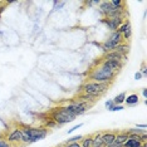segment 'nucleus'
Listing matches in <instances>:
<instances>
[{
	"instance_id": "11",
	"label": "nucleus",
	"mask_w": 147,
	"mask_h": 147,
	"mask_svg": "<svg viewBox=\"0 0 147 147\" xmlns=\"http://www.w3.org/2000/svg\"><path fill=\"white\" fill-rule=\"evenodd\" d=\"M123 147H147V143L140 141V136H128V140L125 142Z\"/></svg>"
},
{
	"instance_id": "32",
	"label": "nucleus",
	"mask_w": 147,
	"mask_h": 147,
	"mask_svg": "<svg viewBox=\"0 0 147 147\" xmlns=\"http://www.w3.org/2000/svg\"><path fill=\"white\" fill-rule=\"evenodd\" d=\"M135 79L136 81H140V79H142V74L140 72H136L135 73Z\"/></svg>"
},
{
	"instance_id": "8",
	"label": "nucleus",
	"mask_w": 147,
	"mask_h": 147,
	"mask_svg": "<svg viewBox=\"0 0 147 147\" xmlns=\"http://www.w3.org/2000/svg\"><path fill=\"white\" fill-rule=\"evenodd\" d=\"M119 9H121V8H119ZM115 10H116V8H113V5L111 4V1H109V0H105V1H101V4L98 5V11H99V14H101L102 16H105V18H108V16L111 15Z\"/></svg>"
},
{
	"instance_id": "12",
	"label": "nucleus",
	"mask_w": 147,
	"mask_h": 147,
	"mask_svg": "<svg viewBox=\"0 0 147 147\" xmlns=\"http://www.w3.org/2000/svg\"><path fill=\"white\" fill-rule=\"evenodd\" d=\"M116 140V132H105L102 133L101 136V141H102V145L105 147H108L111 146Z\"/></svg>"
},
{
	"instance_id": "27",
	"label": "nucleus",
	"mask_w": 147,
	"mask_h": 147,
	"mask_svg": "<svg viewBox=\"0 0 147 147\" xmlns=\"http://www.w3.org/2000/svg\"><path fill=\"white\" fill-rule=\"evenodd\" d=\"M83 125H82V123H78V125H77V126H74V127H72V128L71 129H68V131H67V132H68V135H71V133H73V132H74V131H77V129H79V128H81V127H82Z\"/></svg>"
},
{
	"instance_id": "13",
	"label": "nucleus",
	"mask_w": 147,
	"mask_h": 147,
	"mask_svg": "<svg viewBox=\"0 0 147 147\" xmlns=\"http://www.w3.org/2000/svg\"><path fill=\"white\" fill-rule=\"evenodd\" d=\"M103 59H107V61H118V62H122L125 63L126 62V57L121 55L119 53L117 52H109V53H106L105 57H103Z\"/></svg>"
},
{
	"instance_id": "21",
	"label": "nucleus",
	"mask_w": 147,
	"mask_h": 147,
	"mask_svg": "<svg viewBox=\"0 0 147 147\" xmlns=\"http://www.w3.org/2000/svg\"><path fill=\"white\" fill-rule=\"evenodd\" d=\"M101 136L102 133H96L93 136V147H102V141H101Z\"/></svg>"
},
{
	"instance_id": "19",
	"label": "nucleus",
	"mask_w": 147,
	"mask_h": 147,
	"mask_svg": "<svg viewBox=\"0 0 147 147\" xmlns=\"http://www.w3.org/2000/svg\"><path fill=\"white\" fill-rule=\"evenodd\" d=\"M128 136H141L143 135V133H146V131H143V129H138V128H128V129H126L125 131Z\"/></svg>"
},
{
	"instance_id": "36",
	"label": "nucleus",
	"mask_w": 147,
	"mask_h": 147,
	"mask_svg": "<svg viewBox=\"0 0 147 147\" xmlns=\"http://www.w3.org/2000/svg\"><path fill=\"white\" fill-rule=\"evenodd\" d=\"M57 147H64V145H59V146H57Z\"/></svg>"
},
{
	"instance_id": "30",
	"label": "nucleus",
	"mask_w": 147,
	"mask_h": 147,
	"mask_svg": "<svg viewBox=\"0 0 147 147\" xmlns=\"http://www.w3.org/2000/svg\"><path fill=\"white\" fill-rule=\"evenodd\" d=\"M140 141H141L142 143H147V135L146 133H143V135L140 136Z\"/></svg>"
},
{
	"instance_id": "25",
	"label": "nucleus",
	"mask_w": 147,
	"mask_h": 147,
	"mask_svg": "<svg viewBox=\"0 0 147 147\" xmlns=\"http://www.w3.org/2000/svg\"><path fill=\"white\" fill-rule=\"evenodd\" d=\"M113 106H115V103H113V101H112V99H108V101H106V103H105V107H106V109H108V111H112Z\"/></svg>"
},
{
	"instance_id": "5",
	"label": "nucleus",
	"mask_w": 147,
	"mask_h": 147,
	"mask_svg": "<svg viewBox=\"0 0 147 147\" xmlns=\"http://www.w3.org/2000/svg\"><path fill=\"white\" fill-rule=\"evenodd\" d=\"M122 43H123L122 35L119 34V33H117V32H112L111 35L108 36V39L101 44V48H102V51L105 52V54H106V53L113 52L117 47H118L119 44H122Z\"/></svg>"
},
{
	"instance_id": "9",
	"label": "nucleus",
	"mask_w": 147,
	"mask_h": 147,
	"mask_svg": "<svg viewBox=\"0 0 147 147\" xmlns=\"http://www.w3.org/2000/svg\"><path fill=\"white\" fill-rule=\"evenodd\" d=\"M8 143H10V145H19V143H22V129L19 128V127H16L14 128L13 131L8 135Z\"/></svg>"
},
{
	"instance_id": "26",
	"label": "nucleus",
	"mask_w": 147,
	"mask_h": 147,
	"mask_svg": "<svg viewBox=\"0 0 147 147\" xmlns=\"http://www.w3.org/2000/svg\"><path fill=\"white\" fill-rule=\"evenodd\" d=\"M122 109H125V106L123 105H115L112 108L111 112H117V111H122Z\"/></svg>"
},
{
	"instance_id": "2",
	"label": "nucleus",
	"mask_w": 147,
	"mask_h": 147,
	"mask_svg": "<svg viewBox=\"0 0 147 147\" xmlns=\"http://www.w3.org/2000/svg\"><path fill=\"white\" fill-rule=\"evenodd\" d=\"M116 76H117L116 72H113L103 65H99V67H97V68L92 69V72L88 74V79L91 82L109 84V83L116 78Z\"/></svg>"
},
{
	"instance_id": "37",
	"label": "nucleus",
	"mask_w": 147,
	"mask_h": 147,
	"mask_svg": "<svg viewBox=\"0 0 147 147\" xmlns=\"http://www.w3.org/2000/svg\"><path fill=\"white\" fill-rule=\"evenodd\" d=\"M102 147H105V146H102Z\"/></svg>"
},
{
	"instance_id": "4",
	"label": "nucleus",
	"mask_w": 147,
	"mask_h": 147,
	"mask_svg": "<svg viewBox=\"0 0 147 147\" xmlns=\"http://www.w3.org/2000/svg\"><path fill=\"white\" fill-rule=\"evenodd\" d=\"M109 84H105V83H96V82H86L82 86V93L83 94H89L93 96L96 98H99L101 96H103L107 92Z\"/></svg>"
},
{
	"instance_id": "33",
	"label": "nucleus",
	"mask_w": 147,
	"mask_h": 147,
	"mask_svg": "<svg viewBox=\"0 0 147 147\" xmlns=\"http://www.w3.org/2000/svg\"><path fill=\"white\" fill-rule=\"evenodd\" d=\"M136 128H141V129H143V131H146L147 126H146V125H141V123H138V125H136Z\"/></svg>"
},
{
	"instance_id": "15",
	"label": "nucleus",
	"mask_w": 147,
	"mask_h": 147,
	"mask_svg": "<svg viewBox=\"0 0 147 147\" xmlns=\"http://www.w3.org/2000/svg\"><path fill=\"white\" fill-rule=\"evenodd\" d=\"M127 140H128V135H127L125 131L116 133V140H115L116 143H118V145H125V142Z\"/></svg>"
},
{
	"instance_id": "17",
	"label": "nucleus",
	"mask_w": 147,
	"mask_h": 147,
	"mask_svg": "<svg viewBox=\"0 0 147 147\" xmlns=\"http://www.w3.org/2000/svg\"><path fill=\"white\" fill-rule=\"evenodd\" d=\"M81 147H93V136H87L81 140Z\"/></svg>"
},
{
	"instance_id": "22",
	"label": "nucleus",
	"mask_w": 147,
	"mask_h": 147,
	"mask_svg": "<svg viewBox=\"0 0 147 147\" xmlns=\"http://www.w3.org/2000/svg\"><path fill=\"white\" fill-rule=\"evenodd\" d=\"M131 36H132V26H129L127 30L122 34V39H123V43H126V42H129V39H131Z\"/></svg>"
},
{
	"instance_id": "20",
	"label": "nucleus",
	"mask_w": 147,
	"mask_h": 147,
	"mask_svg": "<svg viewBox=\"0 0 147 147\" xmlns=\"http://www.w3.org/2000/svg\"><path fill=\"white\" fill-rule=\"evenodd\" d=\"M129 26H132V25H131V23H129L128 20H126V22H123V23H122V24H121V25H119V26H118V29H117V30H116V32H117V33H119V34H121V35H122V34H123V33H125V32L127 30V29H128V28H129Z\"/></svg>"
},
{
	"instance_id": "24",
	"label": "nucleus",
	"mask_w": 147,
	"mask_h": 147,
	"mask_svg": "<svg viewBox=\"0 0 147 147\" xmlns=\"http://www.w3.org/2000/svg\"><path fill=\"white\" fill-rule=\"evenodd\" d=\"M83 138V136L82 135H78V136H74V137H72V138H69L68 141H65L63 145H67V143H74V142H81V140Z\"/></svg>"
},
{
	"instance_id": "18",
	"label": "nucleus",
	"mask_w": 147,
	"mask_h": 147,
	"mask_svg": "<svg viewBox=\"0 0 147 147\" xmlns=\"http://www.w3.org/2000/svg\"><path fill=\"white\" fill-rule=\"evenodd\" d=\"M126 97H127L126 92H122V93H119V94H117L115 98L112 99V101H113V103H115V105H123V103H125Z\"/></svg>"
},
{
	"instance_id": "1",
	"label": "nucleus",
	"mask_w": 147,
	"mask_h": 147,
	"mask_svg": "<svg viewBox=\"0 0 147 147\" xmlns=\"http://www.w3.org/2000/svg\"><path fill=\"white\" fill-rule=\"evenodd\" d=\"M20 129H22V143L24 146L42 141V140H44L48 136V129L43 126H39V127L22 126Z\"/></svg>"
},
{
	"instance_id": "28",
	"label": "nucleus",
	"mask_w": 147,
	"mask_h": 147,
	"mask_svg": "<svg viewBox=\"0 0 147 147\" xmlns=\"http://www.w3.org/2000/svg\"><path fill=\"white\" fill-rule=\"evenodd\" d=\"M0 147H13L10 143H8L5 140H0Z\"/></svg>"
},
{
	"instance_id": "14",
	"label": "nucleus",
	"mask_w": 147,
	"mask_h": 147,
	"mask_svg": "<svg viewBox=\"0 0 147 147\" xmlns=\"http://www.w3.org/2000/svg\"><path fill=\"white\" fill-rule=\"evenodd\" d=\"M125 103L127 106H136L140 103V98L135 93L133 94H128V97H126V99H125Z\"/></svg>"
},
{
	"instance_id": "29",
	"label": "nucleus",
	"mask_w": 147,
	"mask_h": 147,
	"mask_svg": "<svg viewBox=\"0 0 147 147\" xmlns=\"http://www.w3.org/2000/svg\"><path fill=\"white\" fill-rule=\"evenodd\" d=\"M64 147H81V143H79V142H74V143H67V145H64Z\"/></svg>"
},
{
	"instance_id": "31",
	"label": "nucleus",
	"mask_w": 147,
	"mask_h": 147,
	"mask_svg": "<svg viewBox=\"0 0 147 147\" xmlns=\"http://www.w3.org/2000/svg\"><path fill=\"white\" fill-rule=\"evenodd\" d=\"M142 74V77H146L147 76V69H146V67L145 64H142V68H141V72H140Z\"/></svg>"
},
{
	"instance_id": "23",
	"label": "nucleus",
	"mask_w": 147,
	"mask_h": 147,
	"mask_svg": "<svg viewBox=\"0 0 147 147\" xmlns=\"http://www.w3.org/2000/svg\"><path fill=\"white\" fill-rule=\"evenodd\" d=\"M57 126H58V125H57V123L53 121L51 117H49V118H47V121L44 122V126H43V127H45L47 129H49V128H54V127H57Z\"/></svg>"
},
{
	"instance_id": "10",
	"label": "nucleus",
	"mask_w": 147,
	"mask_h": 147,
	"mask_svg": "<svg viewBox=\"0 0 147 147\" xmlns=\"http://www.w3.org/2000/svg\"><path fill=\"white\" fill-rule=\"evenodd\" d=\"M123 64H125V63H122V62H118V61H107V59H103L102 63H101V65L106 67V68L111 69V71L116 72V73H118L123 68Z\"/></svg>"
},
{
	"instance_id": "35",
	"label": "nucleus",
	"mask_w": 147,
	"mask_h": 147,
	"mask_svg": "<svg viewBox=\"0 0 147 147\" xmlns=\"http://www.w3.org/2000/svg\"><path fill=\"white\" fill-rule=\"evenodd\" d=\"M108 147H123V145H118V143H116V142H113L111 146H108Z\"/></svg>"
},
{
	"instance_id": "16",
	"label": "nucleus",
	"mask_w": 147,
	"mask_h": 147,
	"mask_svg": "<svg viewBox=\"0 0 147 147\" xmlns=\"http://www.w3.org/2000/svg\"><path fill=\"white\" fill-rule=\"evenodd\" d=\"M128 51H129V45L127 44V43H122V44H119V45L115 49V52L119 53V54L123 55V57H126V54L128 53Z\"/></svg>"
},
{
	"instance_id": "6",
	"label": "nucleus",
	"mask_w": 147,
	"mask_h": 147,
	"mask_svg": "<svg viewBox=\"0 0 147 147\" xmlns=\"http://www.w3.org/2000/svg\"><path fill=\"white\" fill-rule=\"evenodd\" d=\"M91 107H92V105H89V103H86V102H82V101H77V102L71 103V105H67L65 108L68 109L73 116L78 117V116L83 115V113H86L89 108H91Z\"/></svg>"
},
{
	"instance_id": "34",
	"label": "nucleus",
	"mask_w": 147,
	"mask_h": 147,
	"mask_svg": "<svg viewBox=\"0 0 147 147\" xmlns=\"http://www.w3.org/2000/svg\"><path fill=\"white\" fill-rule=\"evenodd\" d=\"M142 97L145 99H147V88H143L142 89Z\"/></svg>"
},
{
	"instance_id": "3",
	"label": "nucleus",
	"mask_w": 147,
	"mask_h": 147,
	"mask_svg": "<svg viewBox=\"0 0 147 147\" xmlns=\"http://www.w3.org/2000/svg\"><path fill=\"white\" fill-rule=\"evenodd\" d=\"M51 118L58 126H62V125H65V123L73 122L76 119V116H73L72 113L65 108V106H63V107L53 108V111L51 112Z\"/></svg>"
},
{
	"instance_id": "7",
	"label": "nucleus",
	"mask_w": 147,
	"mask_h": 147,
	"mask_svg": "<svg viewBox=\"0 0 147 147\" xmlns=\"http://www.w3.org/2000/svg\"><path fill=\"white\" fill-rule=\"evenodd\" d=\"M123 19L125 18H121V16H113V18H103L102 22L107 25V28L111 32H116L118 29V26L125 22Z\"/></svg>"
}]
</instances>
